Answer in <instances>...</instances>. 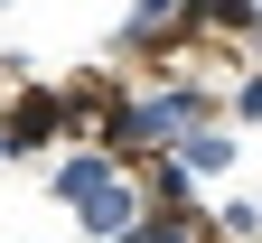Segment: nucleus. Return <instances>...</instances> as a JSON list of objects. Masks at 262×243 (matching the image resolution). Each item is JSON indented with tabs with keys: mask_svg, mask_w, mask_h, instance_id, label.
Segmentation results:
<instances>
[{
	"mask_svg": "<svg viewBox=\"0 0 262 243\" xmlns=\"http://www.w3.org/2000/svg\"><path fill=\"white\" fill-rule=\"evenodd\" d=\"M253 56H262V28H253Z\"/></svg>",
	"mask_w": 262,
	"mask_h": 243,
	"instance_id": "obj_10",
	"label": "nucleus"
},
{
	"mask_svg": "<svg viewBox=\"0 0 262 243\" xmlns=\"http://www.w3.org/2000/svg\"><path fill=\"white\" fill-rule=\"evenodd\" d=\"M131 243H187V215H169V206H150V215L131 225Z\"/></svg>",
	"mask_w": 262,
	"mask_h": 243,
	"instance_id": "obj_8",
	"label": "nucleus"
},
{
	"mask_svg": "<svg viewBox=\"0 0 262 243\" xmlns=\"http://www.w3.org/2000/svg\"><path fill=\"white\" fill-rule=\"evenodd\" d=\"M187 131H206V94H196V84H169V94H113L103 150H178Z\"/></svg>",
	"mask_w": 262,
	"mask_h": 243,
	"instance_id": "obj_1",
	"label": "nucleus"
},
{
	"mask_svg": "<svg viewBox=\"0 0 262 243\" xmlns=\"http://www.w3.org/2000/svg\"><path fill=\"white\" fill-rule=\"evenodd\" d=\"M66 131H84V103H75V94H56V84H28L10 113H0V141H10V159H28V150L66 141Z\"/></svg>",
	"mask_w": 262,
	"mask_h": 243,
	"instance_id": "obj_2",
	"label": "nucleus"
},
{
	"mask_svg": "<svg viewBox=\"0 0 262 243\" xmlns=\"http://www.w3.org/2000/svg\"><path fill=\"white\" fill-rule=\"evenodd\" d=\"M234 113H244V122H262V75H244V84H234Z\"/></svg>",
	"mask_w": 262,
	"mask_h": 243,
	"instance_id": "obj_9",
	"label": "nucleus"
},
{
	"mask_svg": "<svg viewBox=\"0 0 262 243\" xmlns=\"http://www.w3.org/2000/svg\"><path fill=\"white\" fill-rule=\"evenodd\" d=\"M113 178H122V150H66V159H56V196L75 206V215H84Z\"/></svg>",
	"mask_w": 262,
	"mask_h": 243,
	"instance_id": "obj_3",
	"label": "nucleus"
},
{
	"mask_svg": "<svg viewBox=\"0 0 262 243\" xmlns=\"http://www.w3.org/2000/svg\"><path fill=\"white\" fill-rule=\"evenodd\" d=\"M0 159H10V141H0Z\"/></svg>",
	"mask_w": 262,
	"mask_h": 243,
	"instance_id": "obj_11",
	"label": "nucleus"
},
{
	"mask_svg": "<svg viewBox=\"0 0 262 243\" xmlns=\"http://www.w3.org/2000/svg\"><path fill=\"white\" fill-rule=\"evenodd\" d=\"M215 234H225V243H262V206H253V196H225V206H215Z\"/></svg>",
	"mask_w": 262,
	"mask_h": 243,
	"instance_id": "obj_7",
	"label": "nucleus"
},
{
	"mask_svg": "<svg viewBox=\"0 0 262 243\" xmlns=\"http://www.w3.org/2000/svg\"><path fill=\"white\" fill-rule=\"evenodd\" d=\"M141 215H150V196H141V187H131V178H113V187H103V196H94V206H84V215H75V225H84L94 243H131V225H141Z\"/></svg>",
	"mask_w": 262,
	"mask_h": 243,
	"instance_id": "obj_4",
	"label": "nucleus"
},
{
	"mask_svg": "<svg viewBox=\"0 0 262 243\" xmlns=\"http://www.w3.org/2000/svg\"><path fill=\"white\" fill-rule=\"evenodd\" d=\"M150 206H169V215H196V168H187L178 150L150 168Z\"/></svg>",
	"mask_w": 262,
	"mask_h": 243,
	"instance_id": "obj_5",
	"label": "nucleus"
},
{
	"mask_svg": "<svg viewBox=\"0 0 262 243\" xmlns=\"http://www.w3.org/2000/svg\"><path fill=\"white\" fill-rule=\"evenodd\" d=\"M178 159L196 168V178H215V168H234V131H187V141H178Z\"/></svg>",
	"mask_w": 262,
	"mask_h": 243,
	"instance_id": "obj_6",
	"label": "nucleus"
}]
</instances>
